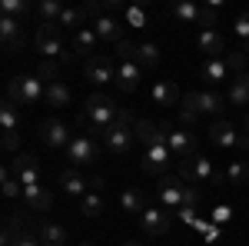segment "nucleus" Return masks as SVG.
I'll return each instance as SVG.
<instances>
[{
	"label": "nucleus",
	"mask_w": 249,
	"mask_h": 246,
	"mask_svg": "<svg viewBox=\"0 0 249 246\" xmlns=\"http://www.w3.org/2000/svg\"><path fill=\"white\" fill-rule=\"evenodd\" d=\"M120 107L113 103V96L107 94H90L83 100V114H80V127H87V136H103L110 130V123L116 120Z\"/></svg>",
	"instance_id": "f257e3e1"
},
{
	"label": "nucleus",
	"mask_w": 249,
	"mask_h": 246,
	"mask_svg": "<svg viewBox=\"0 0 249 246\" xmlns=\"http://www.w3.org/2000/svg\"><path fill=\"white\" fill-rule=\"evenodd\" d=\"M100 140H103V150L110 153V156H126L130 147H133V140H136V120H133V114H130L126 107H120L116 120L110 123V130L103 133Z\"/></svg>",
	"instance_id": "f03ea898"
},
{
	"label": "nucleus",
	"mask_w": 249,
	"mask_h": 246,
	"mask_svg": "<svg viewBox=\"0 0 249 246\" xmlns=\"http://www.w3.org/2000/svg\"><path fill=\"white\" fill-rule=\"evenodd\" d=\"M7 100L14 103H23V107H34V103H43L47 100V87L37 74H20L14 80H7Z\"/></svg>",
	"instance_id": "7ed1b4c3"
},
{
	"label": "nucleus",
	"mask_w": 249,
	"mask_h": 246,
	"mask_svg": "<svg viewBox=\"0 0 249 246\" xmlns=\"http://www.w3.org/2000/svg\"><path fill=\"white\" fill-rule=\"evenodd\" d=\"M34 43H37L40 54H47V60H53V57L73 60V50H70V47H63V40H60V23H40Z\"/></svg>",
	"instance_id": "20e7f679"
},
{
	"label": "nucleus",
	"mask_w": 249,
	"mask_h": 246,
	"mask_svg": "<svg viewBox=\"0 0 249 246\" xmlns=\"http://www.w3.org/2000/svg\"><path fill=\"white\" fill-rule=\"evenodd\" d=\"M163 133H166V147H170L173 160H193L196 150H199V140H196V133L193 130H176L173 123H163Z\"/></svg>",
	"instance_id": "39448f33"
},
{
	"label": "nucleus",
	"mask_w": 249,
	"mask_h": 246,
	"mask_svg": "<svg viewBox=\"0 0 249 246\" xmlns=\"http://www.w3.org/2000/svg\"><path fill=\"white\" fill-rule=\"evenodd\" d=\"M179 180L190 183V187H196V183H223V176L213 170V160H206V156L183 160L179 163Z\"/></svg>",
	"instance_id": "423d86ee"
},
{
	"label": "nucleus",
	"mask_w": 249,
	"mask_h": 246,
	"mask_svg": "<svg viewBox=\"0 0 249 246\" xmlns=\"http://www.w3.org/2000/svg\"><path fill=\"white\" fill-rule=\"evenodd\" d=\"M67 160L73 163V167H90L100 160V143H96L93 136H87V133H80L70 140V147H67Z\"/></svg>",
	"instance_id": "0eeeda50"
},
{
	"label": "nucleus",
	"mask_w": 249,
	"mask_h": 246,
	"mask_svg": "<svg viewBox=\"0 0 249 246\" xmlns=\"http://www.w3.org/2000/svg\"><path fill=\"white\" fill-rule=\"evenodd\" d=\"M3 170L10 173L14 180H20L23 187H37L40 183V167H37V160H34L30 153H14V160H10Z\"/></svg>",
	"instance_id": "6e6552de"
},
{
	"label": "nucleus",
	"mask_w": 249,
	"mask_h": 246,
	"mask_svg": "<svg viewBox=\"0 0 249 246\" xmlns=\"http://www.w3.org/2000/svg\"><path fill=\"white\" fill-rule=\"evenodd\" d=\"M83 74H87L90 83H100V87L103 83H116V67L107 54H96V57L83 60Z\"/></svg>",
	"instance_id": "1a4fd4ad"
},
{
	"label": "nucleus",
	"mask_w": 249,
	"mask_h": 246,
	"mask_svg": "<svg viewBox=\"0 0 249 246\" xmlns=\"http://www.w3.org/2000/svg\"><path fill=\"white\" fill-rule=\"evenodd\" d=\"M206 136H210L216 147H223V150H230V147H249V140H246V136H239V133H236V127H232V123H226V120L210 123Z\"/></svg>",
	"instance_id": "9d476101"
},
{
	"label": "nucleus",
	"mask_w": 249,
	"mask_h": 246,
	"mask_svg": "<svg viewBox=\"0 0 249 246\" xmlns=\"http://www.w3.org/2000/svg\"><path fill=\"white\" fill-rule=\"evenodd\" d=\"M40 140H43L47 147H57V150L63 147V150H67L70 140H73V133H70V127H67L63 120L53 116V120H43V123H40Z\"/></svg>",
	"instance_id": "9b49d317"
},
{
	"label": "nucleus",
	"mask_w": 249,
	"mask_h": 246,
	"mask_svg": "<svg viewBox=\"0 0 249 246\" xmlns=\"http://www.w3.org/2000/svg\"><path fill=\"white\" fill-rule=\"evenodd\" d=\"M186 187L179 176H163L160 180V203L166 209H183V196H186Z\"/></svg>",
	"instance_id": "f8f14e48"
},
{
	"label": "nucleus",
	"mask_w": 249,
	"mask_h": 246,
	"mask_svg": "<svg viewBox=\"0 0 249 246\" xmlns=\"http://www.w3.org/2000/svg\"><path fill=\"white\" fill-rule=\"evenodd\" d=\"M170 160H173V153L166 143H156V147H150L146 150V156H143V173L146 176H166V167H170Z\"/></svg>",
	"instance_id": "ddd939ff"
},
{
	"label": "nucleus",
	"mask_w": 249,
	"mask_h": 246,
	"mask_svg": "<svg viewBox=\"0 0 249 246\" xmlns=\"http://www.w3.org/2000/svg\"><path fill=\"white\" fill-rule=\"evenodd\" d=\"M0 40H3V50H7V54H20L23 43H27L23 23L14 20V17H0Z\"/></svg>",
	"instance_id": "4468645a"
},
{
	"label": "nucleus",
	"mask_w": 249,
	"mask_h": 246,
	"mask_svg": "<svg viewBox=\"0 0 249 246\" xmlns=\"http://www.w3.org/2000/svg\"><path fill=\"white\" fill-rule=\"evenodd\" d=\"M140 229L146 236H163L170 229V209L166 207H150L143 216H140Z\"/></svg>",
	"instance_id": "2eb2a0df"
},
{
	"label": "nucleus",
	"mask_w": 249,
	"mask_h": 246,
	"mask_svg": "<svg viewBox=\"0 0 249 246\" xmlns=\"http://www.w3.org/2000/svg\"><path fill=\"white\" fill-rule=\"evenodd\" d=\"M140 80H143V67L136 60H120V67H116V87L123 94H133L136 87H140Z\"/></svg>",
	"instance_id": "dca6fc26"
},
{
	"label": "nucleus",
	"mask_w": 249,
	"mask_h": 246,
	"mask_svg": "<svg viewBox=\"0 0 249 246\" xmlns=\"http://www.w3.org/2000/svg\"><path fill=\"white\" fill-rule=\"evenodd\" d=\"M57 183H60V189H63V193H70V196H80V200L90 193V180H83V176H80V170H73V167L60 170Z\"/></svg>",
	"instance_id": "f3484780"
},
{
	"label": "nucleus",
	"mask_w": 249,
	"mask_h": 246,
	"mask_svg": "<svg viewBox=\"0 0 249 246\" xmlns=\"http://www.w3.org/2000/svg\"><path fill=\"white\" fill-rule=\"evenodd\" d=\"M96 43H100V37L93 34V27H83V30H77V34H73L70 50H73V57L90 60V57H96Z\"/></svg>",
	"instance_id": "a211bd4d"
},
{
	"label": "nucleus",
	"mask_w": 249,
	"mask_h": 246,
	"mask_svg": "<svg viewBox=\"0 0 249 246\" xmlns=\"http://www.w3.org/2000/svg\"><path fill=\"white\" fill-rule=\"evenodd\" d=\"M23 203L30 209H37V213H47V209L53 207V193L43 187V183H37V187H23Z\"/></svg>",
	"instance_id": "6ab92c4d"
},
{
	"label": "nucleus",
	"mask_w": 249,
	"mask_h": 246,
	"mask_svg": "<svg viewBox=\"0 0 249 246\" xmlns=\"http://www.w3.org/2000/svg\"><path fill=\"white\" fill-rule=\"evenodd\" d=\"M136 140L150 150L156 143H166V133H163V123H153V120H136Z\"/></svg>",
	"instance_id": "aec40b11"
},
{
	"label": "nucleus",
	"mask_w": 249,
	"mask_h": 246,
	"mask_svg": "<svg viewBox=\"0 0 249 246\" xmlns=\"http://www.w3.org/2000/svg\"><path fill=\"white\" fill-rule=\"evenodd\" d=\"M93 34L100 40H107V43H113V47H116V43L123 40V27H120V20H116V17H110V14H107V17H100L93 23Z\"/></svg>",
	"instance_id": "412c9836"
},
{
	"label": "nucleus",
	"mask_w": 249,
	"mask_h": 246,
	"mask_svg": "<svg viewBox=\"0 0 249 246\" xmlns=\"http://www.w3.org/2000/svg\"><path fill=\"white\" fill-rule=\"evenodd\" d=\"M199 94H183V100H179V120H183V130H190V127H196V120H199Z\"/></svg>",
	"instance_id": "4be33fe9"
},
{
	"label": "nucleus",
	"mask_w": 249,
	"mask_h": 246,
	"mask_svg": "<svg viewBox=\"0 0 249 246\" xmlns=\"http://www.w3.org/2000/svg\"><path fill=\"white\" fill-rule=\"evenodd\" d=\"M70 100H73V90L57 80V83H47V107H53V110H63V107H70Z\"/></svg>",
	"instance_id": "5701e85b"
},
{
	"label": "nucleus",
	"mask_w": 249,
	"mask_h": 246,
	"mask_svg": "<svg viewBox=\"0 0 249 246\" xmlns=\"http://www.w3.org/2000/svg\"><path fill=\"white\" fill-rule=\"evenodd\" d=\"M120 207L126 209V213H130V216H143V213H146V193H143V189H123V196H120Z\"/></svg>",
	"instance_id": "b1692460"
},
{
	"label": "nucleus",
	"mask_w": 249,
	"mask_h": 246,
	"mask_svg": "<svg viewBox=\"0 0 249 246\" xmlns=\"http://www.w3.org/2000/svg\"><path fill=\"white\" fill-rule=\"evenodd\" d=\"M179 90H176V83H170V80H160L153 87V103L156 107H179Z\"/></svg>",
	"instance_id": "393cba45"
},
{
	"label": "nucleus",
	"mask_w": 249,
	"mask_h": 246,
	"mask_svg": "<svg viewBox=\"0 0 249 246\" xmlns=\"http://www.w3.org/2000/svg\"><path fill=\"white\" fill-rule=\"evenodd\" d=\"M37 236H40V243H43V246H63L67 240H70V236H67V229L60 227V223H50V220L37 229Z\"/></svg>",
	"instance_id": "a878e982"
},
{
	"label": "nucleus",
	"mask_w": 249,
	"mask_h": 246,
	"mask_svg": "<svg viewBox=\"0 0 249 246\" xmlns=\"http://www.w3.org/2000/svg\"><path fill=\"white\" fill-rule=\"evenodd\" d=\"M17 127H20V110H17V103L3 96V103H0V130H3V133H17Z\"/></svg>",
	"instance_id": "bb28decb"
},
{
	"label": "nucleus",
	"mask_w": 249,
	"mask_h": 246,
	"mask_svg": "<svg viewBox=\"0 0 249 246\" xmlns=\"http://www.w3.org/2000/svg\"><path fill=\"white\" fill-rule=\"evenodd\" d=\"M223 47H226V40H223L219 30H203V34H199V50H203V54H210V60L219 57V54H223Z\"/></svg>",
	"instance_id": "cd10ccee"
},
{
	"label": "nucleus",
	"mask_w": 249,
	"mask_h": 246,
	"mask_svg": "<svg viewBox=\"0 0 249 246\" xmlns=\"http://www.w3.org/2000/svg\"><path fill=\"white\" fill-rule=\"evenodd\" d=\"M226 76H230V67H226L223 57H213V60L203 63V80H206V83H223Z\"/></svg>",
	"instance_id": "c85d7f7f"
},
{
	"label": "nucleus",
	"mask_w": 249,
	"mask_h": 246,
	"mask_svg": "<svg viewBox=\"0 0 249 246\" xmlns=\"http://www.w3.org/2000/svg\"><path fill=\"white\" fill-rule=\"evenodd\" d=\"M230 103L232 107H249V74H239L230 87Z\"/></svg>",
	"instance_id": "c756f323"
},
{
	"label": "nucleus",
	"mask_w": 249,
	"mask_h": 246,
	"mask_svg": "<svg viewBox=\"0 0 249 246\" xmlns=\"http://www.w3.org/2000/svg\"><path fill=\"white\" fill-rule=\"evenodd\" d=\"M83 20H87V10L83 7H63V14H60V27H70L73 34L77 30H83Z\"/></svg>",
	"instance_id": "7c9ffc66"
},
{
	"label": "nucleus",
	"mask_w": 249,
	"mask_h": 246,
	"mask_svg": "<svg viewBox=\"0 0 249 246\" xmlns=\"http://www.w3.org/2000/svg\"><path fill=\"white\" fill-rule=\"evenodd\" d=\"M34 7L27 0H0V17H14V20H23Z\"/></svg>",
	"instance_id": "2f4dec72"
},
{
	"label": "nucleus",
	"mask_w": 249,
	"mask_h": 246,
	"mask_svg": "<svg viewBox=\"0 0 249 246\" xmlns=\"http://www.w3.org/2000/svg\"><path fill=\"white\" fill-rule=\"evenodd\" d=\"M173 17L183 23H199V7L193 0H179V3H173Z\"/></svg>",
	"instance_id": "473e14b6"
},
{
	"label": "nucleus",
	"mask_w": 249,
	"mask_h": 246,
	"mask_svg": "<svg viewBox=\"0 0 249 246\" xmlns=\"http://www.w3.org/2000/svg\"><path fill=\"white\" fill-rule=\"evenodd\" d=\"M34 10L40 14V20H43V23H57L60 14H63V3H60V0H40Z\"/></svg>",
	"instance_id": "72a5a7b5"
},
{
	"label": "nucleus",
	"mask_w": 249,
	"mask_h": 246,
	"mask_svg": "<svg viewBox=\"0 0 249 246\" xmlns=\"http://www.w3.org/2000/svg\"><path fill=\"white\" fill-rule=\"evenodd\" d=\"M80 213L87 216V220H93V216H100L103 213V196L96 193V189H90L83 200H80Z\"/></svg>",
	"instance_id": "f704fd0d"
},
{
	"label": "nucleus",
	"mask_w": 249,
	"mask_h": 246,
	"mask_svg": "<svg viewBox=\"0 0 249 246\" xmlns=\"http://www.w3.org/2000/svg\"><path fill=\"white\" fill-rule=\"evenodd\" d=\"M123 17H126V23H130V27H140V30H143V27L150 23V10H146L143 3H130V7L123 10Z\"/></svg>",
	"instance_id": "c9c22d12"
},
{
	"label": "nucleus",
	"mask_w": 249,
	"mask_h": 246,
	"mask_svg": "<svg viewBox=\"0 0 249 246\" xmlns=\"http://www.w3.org/2000/svg\"><path fill=\"white\" fill-rule=\"evenodd\" d=\"M136 63L143 67V70H150L160 63V50H156V43H140L136 47Z\"/></svg>",
	"instance_id": "e433bc0d"
},
{
	"label": "nucleus",
	"mask_w": 249,
	"mask_h": 246,
	"mask_svg": "<svg viewBox=\"0 0 249 246\" xmlns=\"http://www.w3.org/2000/svg\"><path fill=\"white\" fill-rule=\"evenodd\" d=\"M226 180H230L232 187L246 183V180H249V163H246V160H232L230 167H226Z\"/></svg>",
	"instance_id": "4c0bfd02"
},
{
	"label": "nucleus",
	"mask_w": 249,
	"mask_h": 246,
	"mask_svg": "<svg viewBox=\"0 0 249 246\" xmlns=\"http://www.w3.org/2000/svg\"><path fill=\"white\" fill-rule=\"evenodd\" d=\"M223 110V96L213 94V90H203L199 94V114H219Z\"/></svg>",
	"instance_id": "58836bf2"
},
{
	"label": "nucleus",
	"mask_w": 249,
	"mask_h": 246,
	"mask_svg": "<svg viewBox=\"0 0 249 246\" xmlns=\"http://www.w3.org/2000/svg\"><path fill=\"white\" fill-rule=\"evenodd\" d=\"M246 54H249V43H243V47H239V50H232V54H226V67H230V70H236V76L243 74V70H246Z\"/></svg>",
	"instance_id": "ea45409f"
},
{
	"label": "nucleus",
	"mask_w": 249,
	"mask_h": 246,
	"mask_svg": "<svg viewBox=\"0 0 249 246\" xmlns=\"http://www.w3.org/2000/svg\"><path fill=\"white\" fill-rule=\"evenodd\" d=\"M216 17H219V0H213V3H206V7H199V27H203V30H213Z\"/></svg>",
	"instance_id": "a19ab883"
},
{
	"label": "nucleus",
	"mask_w": 249,
	"mask_h": 246,
	"mask_svg": "<svg viewBox=\"0 0 249 246\" xmlns=\"http://www.w3.org/2000/svg\"><path fill=\"white\" fill-rule=\"evenodd\" d=\"M37 76L40 80H47V83H57L60 80V67H57V60H40V67H37Z\"/></svg>",
	"instance_id": "79ce46f5"
},
{
	"label": "nucleus",
	"mask_w": 249,
	"mask_h": 246,
	"mask_svg": "<svg viewBox=\"0 0 249 246\" xmlns=\"http://www.w3.org/2000/svg\"><path fill=\"white\" fill-rule=\"evenodd\" d=\"M3 196H7V200H17V196H23V183H20V180H14L7 170H3Z\"/></svg>",
	"instance_id": "37998d69"
},
{
	"label": "nucleus",
	"mask_w": 249,
	"mask_h": 246,
	"mask_svg": "<svg viewBox=\"0 0 249 246\" xmlns=\"http://www.w3.org/2000/svg\"><path fill=\"white\" fill-rule=\"evenodd\" d=\"M232 30H236V37H243V43H249V10H243L232 20Z\"/></svg>",
	"instance_id": "c03bdc74"
},
{
	"label": "nucleus",
	"mask_w": 249,
	"mask_h": 246,
	"mask_svg": "<svg viewBox=\"0 0 249 246\" xmlns=\"http://www.w3.org/2000/svg\"><path fill=\"white\" fill-rule=\"evenodd\" d=\"M193 227H196L199 233H203V236H206V243H216V236H219V229H216V223H213V220H196Z\"/></svg>",
	"instance_id": "a18cd8bd"
},
{
	"label": "nucleus",
	"mask_w": 249,
	"mask_h": 246,
	"mask_svg": "<svg viewBox=\"0 0 249 246\" xmlns=\"http://www.w3.org/2000/svg\"><path fill=\"white\" fill-rule=\"evenodd\" d=\"M136 47H140V43H133V40H120V43H116V54H120V60H136Z\"/></svg>",
	"instance_id": "49530a36"
},
{
	"label": "nucleus",
	"mask_w": 249,
	"mask_h": 246,
	"mask_svg": "<svg viewBox=\"0 0 249 246\" xmlns=\"http://www.w3.org/2000/svg\"><path fill=\"white\" fill-rule=\"evenodd\" d=\"M10 246H43V243H40V236H37V233L23 229V233H20V236H17V240H14Z\"/></svg>",
	"instance_id": "de8ad7c7"
},
{
	"label": "nucleus",
	"mask_w": 249,
	"mask_h": 246,
	"mask_svg": "<svg viewBox=\"0 0 249 246\" xmlns=\"http://www.w3.org/2000/svg\"><path fill=\"white\" fill-rule=\"evenodd\" d=\"M230 220H232V209H230V207H216V209H213V223H219V227H226Z\"/></svg>",
	"instance_id": "09e8293b"
},
{
	"label": "nucleus",
	"mask_w": 249,
	"mask_h": 246,
	"mask_svg": "<svg viewBox=\"0 0 249 246\" xmlns=\"http://www.w3.org/2000/svg\"><path fill=\"white\" fill-rule=\"evenodd\" d=\"M0 143H3V150H7V153H17L20 136H17V133H3V136H0Z\"/></svg>",
	"instance_id": "8fccbe9b"
},
{
	"label": "nucleus",
	"mask_w": 249,
	"mask_h": 246,
	"mask_svg": "<svg viewBox=\"0 0 249 246\" xmlns=\"http://www.w3.org/2000/svg\"><path fill=\"white\" fill-rule=\"evenodd\" d=\"M179 216H183V220H186V223H196V220H199V216H196V209H179Z\"/></svg>",
	"instance_id": "3c124183"
},
{
	"label": "nucleus",
	"mask_w": 249,
	"mask_h": 246,
	"mask_svg": "<svg viewBox=\"0 0 249 246\" xmlns=\"http://www.w3.org/2000/svg\"><path fill=\"white\" fill-rule=\"evenodd\" d=\"M243 127H246V133H249V116H246V120H243ZM246 140H249V136H246Z\"/></svg>",
	"instance_id": "603ef678"
},
{
	"label": "nucleus",
	"mask_w": 249,
	"mask_h": 246,
	"mask_svg": "<svg viewBox=\"0 0 249 246\" xmlns=\"http://www.w3.org/2000/svg\"><path fill=\"white\" fill-rule=\"evenodd\" d=\"M123 246H140V243H136V240H126V243H123Z\"/></svg>",
	"instance_id": "864d4df0"
},
{
	"label": "nucleus",
	"mask_w": 249,
	"mask_h": 246,
	"mask_svg": "<svg viewBox=\"0 0 249 246\" xmlns=\"http://www.w3.org/2000/svg\"><path fill=\"white\" fill-rule=\"evenodd\" d=\"M80 246H90V243H80Z\"/></svg>",
	"instance_id": "5fc2aeb1"
}]
</instances>
